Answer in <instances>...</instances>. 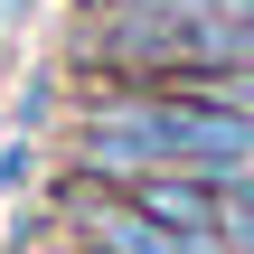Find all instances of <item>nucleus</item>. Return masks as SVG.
Listing matches in <instances>:
<instances>
[{"label": "nucleus", "mask_w": 254, "mask_h": 254, "mask_svg": "<svg viewBox=\"0 0 254 254\" xmlns=\"http://www.w3.org/2000/svg\"><path fill=\"white\" fill-rule=\"evenodd\" d=\"M151 226H170L179 245H226L217 236V170H151V179H132L123 189Z\"/></svg>", "instance_id": "obj_1"}, {"label": "nucleus", "mask_w": 254, "mask_h": 254, "mask_svg": "<svg viewBox=\"0 0 254 254\" xmlns=\"http://www.w3.org/2000/svg\"><path fill=\"white\" fill-rule=\"evenodd\" d=\"M217 236H226V254H254V160L217 170Z\"/></svg>", "instance_id": "obj_2"}, {"label": "nucleus", "mask_w": 254, "mask_h": 254, "mask_svg": "<svg viewBox=\"0 0 254 254\" xmlns=\"http://www.w3.org/2000/svg\"><path fill=\"white\" fill-rule=\"evenodd\" d=\"M57 94H66V66L47 57V66H38L28 85H19V113H9V132H38V141H47V132L66 123V113H57Z\"/></svg>", "instance_id": "obj_3"}, {"label": "nucleus", "mask_w": 254, "mask_h": 254, "mask_svg": "<svg viewBox=\"0 0 254 254\" xmlns=\"http://www.w3.org/2000/svg\"><path fill=\"white\" fill-rule=\"evenodd\" d=\"M38 170H47V141H38V132H9V141H0V198H19Z\"/></svg>", "instance_id": "obj_4"}, {"label": "nucleus", "mask_w": 254, "mask_h": 254, "mask_svg": "<svg viewBox=\"0 0 254 254\" xmlns=\"http://www.w3.org/2000/svg\"><path fill=\"white\" fill-rule=\"evenodd\" d=\"M0 66H9V9H0Z\"/></svg>", "instance_id": "obj_5"}]
</instances>
